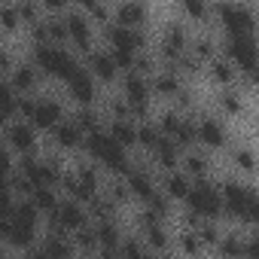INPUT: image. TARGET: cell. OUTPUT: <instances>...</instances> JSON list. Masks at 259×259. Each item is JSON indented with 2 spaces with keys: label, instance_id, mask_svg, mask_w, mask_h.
<instances>
[{
  "label": "cell",
  "instance_id": "f546056e",
  "mask_svg": "<svg viewBox=\"0 0 259 259\" xmlns=\"http://www.w3.org/2000/svg\"><path fill=\"white\" fill-rule=\"evenodd\" d=\"M73 125H76V128H79V132H89V128H92V135H95V132H98V119H95V116H92V113H79V116H76V122H73Z\"/></svg>",
  "mask_w": 259,
  "mask_h": 259
},
{
  "label": "cell",
  "instance_id": "f1b7e54d",
  "mask_svg": "<svg viewBox=\"0 0 259 259\" xmlns=\"http://www.w3.org/2000/svg\"><path fill=\"white\" fill-rule=\"evenodd\" d=\"M13 82H16V89H31L34 85V70L31 67H19L13 73Z\"/></svg>",
  "mask_w": 259,
  "mask_h": 259
},
{
  "label": "cell",
  "instance_id": "ffe728a7",
  "mask_svg": "<svg viewBox=\"0 0 259 259\" xmlns=\"http://www.w3.org/2000/svg\"><path fill=\"white\" fill-rule=\"evenodd\" d=\"M7 238H10L13 244L25 247V244H31V241H34V229H31V226H19V223H10V220H7Z\"/></svg>",
  "mask_w": 259,
  "mask_h": 259
},
{
  "label": "cell",
  "instance_id": "1f68e13d",
  "mask_svg": "<svg viewBox=\"0 0 259 259\" xmlns=\"http://www.w3.org/2000/svg\"><path fill=\"white\" fill-rule=\"evenodd\" d=\"M0 107H4L7 113H13V110H16V98H13V92H10L7 85H0Z\"/></svg>",
  "mask_w": 259,
  "mask_h": 259
},
{
  "label": "cell",
  "instance_id": "ee69618b",
  "mask_svg": "<svg viewBox=\"0 0 259 259\" xmlns=\"http://www.w3.org/2000/svg\"><path fill=\"white\" fill-rule=\"evenodd\" d=\"M201 238H204V241H217V232H213V226H201Z\"/></svg>",
  "mask_w": 259,
  "mask_h": 259
},
{
  "label": "cell",
  "instance_id": "ac0fdd59",
  "mask_svg": "<svg viewBox=\"0 0 259 259\" xmlns=\"http://www.w3.org/2000/svg\"><path fill=\"white\" fill-rule=\"evenodd\" d=\"M10 144L16 150H31L34 147V132H31L28 125H13L10 128Z\"/></svg>",
  "mask_w": 259,
  "mask_h": 259
},
{
  "label": "cell",
  "instance_id": "6da1fadb",
  "mask_svg": "<svg viewBox=\"0 0 259 259\" xmlns=\"http://www.w3.org/2000/svg\"><path fill=\"white\" fill-rule=\"evenodd\" d=\"M223 192H226V195H220V198L226 201L229 213H235V217H241V220H247V223H253V220L259 217V204H256V192H253V189H247V186H241V183H226Z\"/></svg>",
  "mask_w": 259,
  "mask_h": 259
},
{
  "label": "cell",
  "instance_id": "277c9868",
  "mask_svg": "<svg viewBox=\"0 0 259 259\" xmlns=\"http://www.w3.org/2000/svg\"><path fill=\"white\" fill-rule=\"evenodd\" d=\"M186 201H189V207L198 213V217H217L220 210H223V198H220V192L210 186V183H195V186H189V192H186Z\"/></svg>",
  "mask_w": 259,
  "mask_h": 259
},
{
  "label": "cell",
  "instance_id": "7a4b0ae2",
  "mask_svg": "<svg viewBox=\"0 0 259 259\" xmlns=\"http://www.w3.org/2000/svg\"><path fill=\"white\" fill-rule=\"evenodd\" d=\"M37 64H40L43 70L61 76V79H70V76L76 73V61H73L64 49H55V46H49V43L37 46Z\"/></svg>",
  "mask_w": 259,
  "mask_h": 259
},
{
  "label": "cell",
  "instance_id": "c3c4849f",
  "mask_svg": "<svg viewBox=\"0 0 259 259\" xmlns=\"http://www.w3.org/2000/svg\"><path fill=\"white\" fill-rule=\"evenodd\" d=\"M101 259H119V256H116V253H113V250H107V253H104V256H101Z\"/></svg>",
  "mask_w": 259,
  "mask_h": 259
},
{
  "label": "cell",
  "instance_id": "8d00e7d4",
  "mask_svg": "<svg viewBox=\"0 0 259 259\" xmlns=\"http://www.w3.org/2000/svg\"><path fill=\"white\" fill-rule=\"evenodd\" d=\"M180 244H183V250H186V253H198V238H195V235H183V238H180Z\"/></svg>",
  "mask_w": 259,
  "mask_h": 259
},
{
  "label": "cell",
  "instance_id": "7c38bea8",
  "mask_svg": "<svg viewBox=\"0 0 259 259\" xmlns=\"http://www.w3.org/2000/svg\"><path fill=\"white\" fill-rule=\"evenodd\" d=\"M125 92H128V101H132L135 110H144L147 107V82L138 73H132V76L125 79Z\"/></svg>",
  "mask_w": 259,
  "mask_h": 259
},
{
  "label": "cell",
  "instance_id": "e0dca14e",
  "mask_svg": "<svg viewBox=\"0 0 259 259\" xmlns=\"http://www.w3.org/2000/svg\"><path fill=\"white\" fill-rule=\"evenodd\" d=\"M10 223H19V226H37V207L31 204V201H22V204H16V210L10 213Z\"/></svg>",
  "mask_w": 259,
  "mask_h": 259
},
{
  "label": "cell",
  "instance_id": "7bdbcfd3",
  "mask_svg": "<svg viewBox=\"0 0 259 259\" xmlns=\"http://www.w3.org/2000/svg\"><path fill=\"white\" fill-rule=\"evenodd\" d=\"M183 10H186V13H192V16H201V13H204V7H201V4H195V0L183 4Z\"/></svg>",
  "mask_w": 259,
  "mask_h": 259
},
{
  "label": "cell",
  "instance_id": "ba28073f",
  "mask_svg": "<svg viewBox=\"0 0 259 259\" xmlns=\"http://www.w3.org/2000/svg\"><path fill=\"white\" fill-rule=\"evenodd\" d=\"M22 180L31 186V189H43L55 180V165H40L34 159H25L22 162Z\"/></svg>",
  "mask_w": 259,
  "mask_h": 259
},
{
  "label": "cell",
  "instance_id": "8fae6325",
  "mask_svg": "<svg viewBox=\"0 0 259 259\" xmlns=\"http://www.w3.org/2000/svg\"><path fill=\"white\" fill-rule=\"evenodd\" d=\"M67 82H70V92H73V98H76V101H82V104H85V101H92L95 85H92V76H89L85 70H79V67H76V73H73Z\"/></svg>",
  "mask_w": 259,
  "mask_h": 259
},
{
  "label": "cell",
  "instance_id": "5b68a950",
  "mask_svg": "<svg viewBox=\"0 0 259 259\" xmlns=\"http://www.w3.org/2000/svg\"><path fill=\"white\" fill-rule=\"evenodd\" d=\"M226 52L238 67H244V73L256 70V40L253 37H229Z\"/></svg>",
  "mask_w": 259,
  "mask_h": 259
},
{
  "label": "cell",
  "instance_id": "603a6c76",
  "mask_svg": "<svg viewBox=\"0 0 259 259\" xmlns=\"http://www.w3.org/2000/svg\"><path fill=\"white\" fill-rule=\"evenodd\" d=\"M141 19H144V7H138V4H125V7H119V25H122V28L138 25Z\"/></svg>",
  "mask_w": 259,
  "mask_h": 259
},
{
  "label": "cell",
  "instance_id": "4316f807",
  "mask_svg": "<svg viewBox=\"0 0 259 259\" xmlns=\"http://www.w3.org/2000/svg\"><path fill=\"white\" fill-rule=\"evenodd\" d=\"M31 204H34V207H43V210H52V207H55V195L49 192V186L31 189Z\"/></svg>",
  "mask_w": 259,
  "mask_h": 259
},
{
  "label": "cell",
  "instance_id": "4dcf8cb0",
  "mask_svg": "<svg viewBox=\"0 0 259 259\" xmlns=\"http://www.w3.org/2000/svg\"><path fill=\"white\" fill-rule=\"evenodd\" d=\"M223 253H226V256H244V244H241L238 238H226V241H223Z\"/></svg>",
  "mask_w": 259,
  "mask_h": 259
},
{
  "label": "cell",
  "instance_id": "2e32d148",
  "mask_svg": "<svg viewBox=\"0 0 259 259\" xmlns=\"http://www.w3.org/2000/svg\"><path fill=\"white\" fill-rule=\"evenodd\" d=\"M110 138H113L119 147H128V144H135V141H138V132H135V128L128 125L125 119H116V122H113V132H110Z\"/></svg>",
  "mask_w": 259,
  "mask_h": 259
},
{
  "label": "cell",
  "instance_id": "d6986e66",
  "mask_svg": "<svg viewBox=\"0 0 259 259\" xmlns=\"http://www.w3.org/2000/svg\"><path fill=\"white\" fill-rule=\"evenodd\" d=\"M198 138H201L207 147H223V128H220L217 122L204 119V122H201V128H198Z\"/></svg>",
  "mask_w": 259,
  "mask_h": 259
},
{
  "label": "cell",
  "instance_id": "f6af8a7d",
  "mask_svg": "<svg viewBox=\"0 0 259 259\" xmlns=\"http://www.w3.org/2000/svg\"><path fill=\"white\" fill-rule=\"evenodd\" d=\"M238 162H241V165H244V168H253V159H250V156H247V153H241V156H238Z\"/></svg>",
  "mask_w": 259,
  "mask_h": 259
},
{
  "label": "cell",
  "instance_id": "bcb514c9",
  "mask_svg": "<svg viewBox=\"0 0 259 259\" xmlns=\"http://www.w3.org/2000/svg\"><path fill=\"white\" fill-rule=\"evenodd\" d=\"M226 107H229V110H238V101H235V95H226Z\"/></svg>",
  "mask_w": 259,
  "mask_h": 259
},
{
  "label": "cell",
  "instance_id": "484cf974",
  "mask_svg": "<svg viewBox=\"0 0 259 259\" xmlns=\"http://www.w3.org/2000/svg\"><path fill=\"white\" fill-rule=\"evenodd\" d=\"M95 238H98V244H104L107 250H113V247H116V241H119V232H116V226L101 223V226L95 229Z\"/></svg>",
  "mask_w": 259,
  "mask_h": 259
},
{
  "label": "cell",
  "instance_id": "52a82bcc",
  "mask_svg": "<svg viewBox=\"0 0 259 259\" xmlns=\"http://www.w3.org/2000/svg\"><path fill=\"white\" fill-rule=\"evenodd\" d=\"M22 110L31 116V122L34 125H40V128H52L55 122H61V107L55 104V101H40V104H22Z\"/></svg>",
  "mask_w": 259,
  "mask_h": 259
},
{
  "label": "cell",
  "instance_id": "f35d334b",
  "mask_svg": "<svg viewBox=\"0 0 259 259\" xmlns=\"http://www.w3.org/2000/svg\"><path fill=\"white\" fill-rule=\"evenodd\" d=\"M10 168H13V162H10V153H7V150H0V180H4V177L10 174Z\"/></svg>",
  "mask_w": 259,
  "mask_h": 259
},
{
  "label": "cell",
  "instance_id": "d590c367",
  "mask_svg": "<svg viewBox=\"0 0 259 259\" xmlns=\"http://www.w3.org/2000/svg\"><path fill=\"white\" fill-rule=\"evenodd\" d=\"M0 22H4V28H16L19 13H16V10H0Z\"/></svg>",
  "mask_w": 259,
  "mask_h": 259
},
{
  "label": "cell",
  "instance_id": "30bf717a",
  "mask_svg": "<svg viewBox=\"0 0 259 259\" xmlns=\"http://www.w3.org/2000/svg\"><path fill=\"white\" fill-rule=\"evenodd\" d=\"M110 40H113V49H119V52H135V49L144 43L138 31H132V28H122V25L110 28Z\"/></svg>",
  "mask_w": 259,
  "mask_h": 259
},
{
  "label": "cell",
  "instance_id": "9a60e30c",
  "mask_svg": "<svg viewBox=\"0 0 259 259\" xmlns=\"http://www.w3.org/2000/svg\"><path fill=\"white\" fill-rule=\"evenodd\" d=\"M128 186H132V192H135L138 198L150 201V195H153V183H150V177H147L144 171H132V174H128Z\"/></svg>",
  "mask_w": 259,
  "mask_h": 259
},
{
  "label": "cell",
  "instance_id": "e575fe53",
  "mask_svg": "<svg viewBox=\"0 0 259 259\" xmlns=\"http://www.w3.org/2000/svg\"><path fill=\"white\" fill-rule=\"evenodd\" d=\"M232 73H235V70H232L226 61H217V64H213V76H217V79L226 82V79H232Z\"/></svg>",
  "mask_w": 259,
  "mask_h": 259
},
{
  "label": "cell",
  "instance_id": "74e56055",
  "mask_svg": "<svg viewBox=\"0 0 259 259\" xmlns=\"http://www.w3.org/2000/svg\"><path fill=\"white\" fill-rule=\"evenodd\" d=\"M0 213H10V186L0 183Z\"/></svg>",
  "mask_w": 259,
  "mask_h": 259
},
{
  "label": "cell",
  "instance_id": "8992f818",
  "mask_svg": "<svg viewBox=\"0 0 259 259\" xmlns=\"http://www.w3.org/2000/svg\"><path fill=\"white\" fill-rule=\"evenodd\" d=\"M223 22L232 37H253V13L247 7H223Z\"/></svg>",
  "mask_w": 259,
  "mask_h": 259
},
{
  "label": "cell",
  "instance_id": "44dd1931",
  "mask_svg": "<svg viewBox=\"0 0 259 259\" xmlns=\"http://www.w3.org/2000/svg\"><path fill=\"white\" fill-rule=\"evenodd\" d=\"M92 67H95V73H98L101 79H110V76L116 73V64H113L110 52H95V55H92Z\"/></svg>",
  "mask_w": 259,
  "mask_h": 259
},
{
  "label": "cell",
  "instance_id": "b9f144b4",
  "mask_svg": "<svg viewBox=\"0 0 259 259\" xmlns=\"http://www.w3.org/2000/svg\"><path fill=\"white\" fill-rule=\"evenodd\" d=\"M79 241H82V247H92V244H98V238H95V232H79Z\"/></svg>",
  "mask_w": 259,
  "mask_h": 259
},
{
  "label": "cell",
  "instance_id": "83f0119b",
  "mask_svg": "<svg viewBox=\"0 0 259 259\" xmlns=\"http://www.w3.org/2000/svg\"><path fill=\"white\" fill-rule=\"evenodd\" d=\"M168 192H171L174 198H186V192H189L186 177H183V174H171V177H168Z\"/></svg>",
  "mask_w": 259,
  "mask_h": 259
},
{
  "label": "cell",
  "instance_id": "681fc988",
  "mask_svg": "<svg viewBox=\"0 0 259 259\" xmlns=\"http://www.w3.org/2000/svg\"><path fill=\"white\" fill-rule=\"evenodd\" d=\"M31 259H49L46 253H31Z\"/></svg>",
  "mask_w": 259,
  "mask_h": 259
},
{
  "label": "cell",
  "instance_id": "60d3db41",
  "mask_svg": "<svg viewBox=\"0 0 259 259\" xmlns=\"http://www.w3.org/2000/svg\"><path fill=\"white\" fill-rule=\"evenodd\" d=\"M186 168L195 171V174H201V171H204V162H201L198 156H189V159H186Z\"/></svg>",
  "mask_w": 259,
  "mask_h": 259
},
{
  "label": "cell",
  "instance_id": "d6a6232c",
  "mask_svg": "<svg viewBox=\"0 0 259 259\" xmlns=\"http://www.w3.org/2000/svg\"><path fill=\"white\" fill-rule=\"evenodd\" d=\"M122 259H147V256L141 253V247H138V241H128V244L122 247Z\"/></svg>",
  "mask_w": 259,
  "mask_h": 259
},
{
  "label": "cell",
  "instance_id": "836d02e7",
  "mask_svg": "<svg viewBox=\"0 0 259 259\" xmlns=\"http://www.w3.org/2000/svg\"><path fill=\"white\" fill-rule=\"evenodd\" d=\"M138 141L147 144V147H156V144H159V135L153 132V128H141V132H138Z\"/></svg>",
  "mask_w": 259,
  "mask_h": 259
},
{
  "label": "cell",
  "instance_id": "ab89813d",
  "mask_svg": "<svg viewBox=\"0 0 259 259\" xmlns=\"http://www.w3.org/2000/svg\"><path fill=\"white\" fill-rule=\"evenodd\" d=\"M156 85H159V92H174V89H177L174 76H159V79H156Z\"/></svg>",
  "mask_w": 259,
  "mask_h": 259
},
{
  "label": "cell",
  "instance_id": "cb8c5ba5",
  "mask_svg": "<svg viewBox=\"0 0 259 259\" xmlns=\"http://www.w3.org/2000/svg\"><path fill=\"white\" fill-rule=\"evenodd\" d=\"M58 144L61 147H76L79 144V128L73 125V122H64V125H58Z\"/></svg>",
  "mask_w": 259,
  "mask_h": 259
},
{
  "label": "cell",
  "instance_id": "4fadbf2b",
  "mask_svg": "<svg viewBox=\"0 0 259 259\" xmlns=\"http://www.w3.org/2000/svg\"><path fill=\"white\" fill-rule=\"evenodd\" d=\"M64 34H70L76 46H82V49L89 46V22H85L82 16L70 13V16H67V28H64Z\"/></svg>",
  "mask_w": 259,
  "mask_h": 259
},
{
  "label": "cell",
  "instance_id": "7402d4cb",
  "mask_svg": "<svg viewBox=\"0 0 259 259\" xmlns=\"http://www.w3.org/2000/svg\"><path fill=\"white\" fill-rule=\"evenodd\" d=\"M49 259H67L70 256V244L64 241V238H58V235H52L49 241H46V250H43Z\"/></svg>",
  "mask_w": 259,
  "mask_h": 259
},
{
  "label": "cell",
  "instance_id": "7dc6e473",
  "mask_svg": "<svg viewBox=\"0 0 259 259\" xmlns=\"http://www.w3.org/2000/svg\"><path fill=\"white\" fill-rule=\"evenodd\" d=\"M7 119H10V113H7V110H4V107H0V125H4V122H7Z\"/></svg>",
  "mask_w": 259,
  "mask_h": 259
},
{
  "label": "cell",
  "instance_id": "d4e9b609",
  "mask_svg": "<svg viewBox=\"0 0 259 259\" xmlns=\"http://www.w3.org/2000/svg\"><path fill=\"white\" fill-rule=\"evenodd\" d=\"M156 156L162 159V165L174 168V162H177V147H174V141H165V138H159V144H156Z\"/></svg>",
  "mask_w": 259,
  "mask_h": 259
},
{
  "label": "cell",
  "instance_id": "3957f363",
  "mask_svg": "<svg viewBox=\"0 0 259 259\" xmlns=\"http://www.w3.org/2000/svg\"><path fill=\"white\" fill-rule=\"evenodd\" d=\"M89 153L98 156L107 168H113V171H125V153H122V147H119L110 135H104V132L89 135Z\"/></svg>",
  "mask_w": 259,
  "mask_h": 259
},
{
  "label": "cell",
  "instance_id": "5bb4252c",
  "mask_svg": "<svg viewBox=\"0 0 259 259\" xmlns=\"http://www.w3.org/2000/svg\"><path fill=\"white\" fill-rule=\"evenodd\" d=\"M162 128H165V132H168V135H174V138H177L180 144H189V141L195 138V132H192V128H189V125H183V122H180L177 116H165V122H162Z\"/></svg>",
  "mask_w": 259,
  "mask_h": 259
},
{
  "label": "cell",
  "instance_id": "9c48e42d",
  "mask_svg": "<svg viewBox=\"0 0 259 259\" xmlns=\"http://www.w3.org/2000/svg\"><path fill=\"white\" fill-rule=\"evenodd\" d=\"M82 210L73 204V201H64V204H58V207H52V223L58 226V229H79L82 226Z\"/></svg>",
  "mask_w": 259,
  "mask_h": 259
}]
</instances>
